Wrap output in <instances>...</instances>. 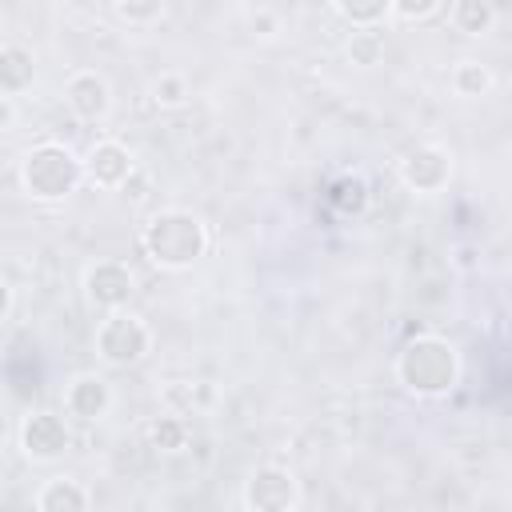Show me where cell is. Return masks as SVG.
<instances>
[{"instance_id": "cell-5", "label": "cell", "mask_w": 512, "mask_h": 512, "mask_svg": "<svg viewBox=\"0 0 512 512\" xmlns=\"http://www.w3.org/2000/svg\"><path fill=\"white\" fill-rule=\"evenodd\" d=\"M396 176H400V184H404L408 192L432 196V192L448 188V180H452V152H448L444 144H432V140L412 144V148H404V156L396 160Z\"/></svg>"}, {"instance_id": "cell-22", "label": "cell", "mask_w": 512, "mask_h": 512, "mask_svg": "<svg viewBox=\"0 0 512 512\" xmlns=\"http://www.w3.org/2000/svg\"><path fill=\"white\" fill-rule=\"evenodd\" d=\"M440 4H444V0H392V12H396L400 20H408V24H416V20H428Z\"/></svg>"}, {"instance_id": "cell-19", "label": "cell", "mask_w": 512, "mask_h": 512, "mask_svg": "<svg viewBox=\"0 0 512 512\" xmlns=\"http://www.w3.org/2000/svg\"><path fill=\"white\" fill-rule=\"evenodd\" d=\"M344 52H348V60H352L356 68L380 64V56H384V36H380V28H352Z\"/></svg>"}, {"instance_id": "cell-17", "label": "cell", "mask_w": 512, "mask_h": 512, "mask_svg": "<svg viewBox=\"0 0 512 512\" xmlns=\"http://www.w3.org/2000/svg\"><path fill=\"white\" fill-rule=\"evenodd\" d=\"M144 436H148V444H152L156 452H180V448L188 444V420H184V412L156 416V420L144 428Z\"/></svg>"}, {"instance_id": "cell-9", "label": "cell", "mask_w": 512, "mask_h": 512, "mask_svg": "<svg viewBox=\"0 0 512 512\" xmlns=\"http://www.w3.org/2000/svg\"><path fill=\"white\" fill-rule=\"evenodd\" d=\"M64 104L72 108L76 120L100 124L112 112V84L96 68H80V72H72L64 80Z\"/></svg>"}, {"instance_id": "cell-15", "label": "cell", "mask_w": 512, "mask_h": 512, "mask_svg": "<svg viewBox=\"0 0 512 512\" xmlns=\"http://www.w3.org/2000/svg\"><path fill=\"white\" fill-rule=\"evenodd\" d=\"M496 24V4L492 0H452V28L464 36H484Z\"/></svg>"}, {"instance_id": "cell-21", "label": "cell", "mask_w": 512, "mask_h": 512, "mask_svg": "<svg viewBox=\"0 0 512 512\" xmlns=\"http://www.w3.org/2000/svg\"><path fill=\"white\" fill-rule=\"evenodd\" d=\"M152 100H156L160 108H180V104L188 100V80H184L180 72H160V76L152 80Z\"/></svg>"}, {"instance_id": "cell-7", "label": "cell", "mask_w": 512, "mask_h": 512, "mask_svg": "<svg viewBox=\"0 0 512 512\" xmlns=\"http://www.w3.org/2000/svg\"><path fill=\"white\" fill-rule=\"evenodd\" d=\"M84 296L100 312H120L136 296V272L124 260H96L84 268Z\"/></svg>"}, {"instance_id": "cell-20", "label": "cell", "mask_w": 512, "mask_h": 512, "mask_svg": "<svg viewBox=\"0 0 512 512\" xmlns=\"http://www.w3.org/2000/svg\"><path fill=\"white\" fill-rule=\"evenodd\" d=\"M164 4H168V0H112L116 16H120L128 28H148V24H156V20L164 16Z\"/></svg>"}, {"instance_id": "cell-6", "label": "cell", "mask_w": 512, "mask_h": 512, "mask_svg": "<svg viewBox=\"0 0 512 512\" xmlns=\"http://www.w3.org/2000/svg\"><path fill=\"white\" fill-rule=\"evenodd\" d=\"M240 504L248 512H292L300 504V480L280 464H260L244 480Z\"/></svg>"}, {"instance_id": "cell-23", "label": "cell", "mask_w": 512, "mask_h": 512, "mask_svg": "<svg viewBox=\"0 0 512 512\" xmlns=\"http://www.w3.org/2000/svg\"><path fill=\"white\" fill-rule=\"evenodd\" d=\"M452 264H456L460 272H476V268H480V248H476V244H456V248H452Z\"/></svg>"}, {"instance_id": "cell-14", "label": "cell", "mask_w": 512, "mask_h": 512, "mask_svg": "<svg viewBox=\"0 0 512 512\" xmlns=\"http://www.w3.org/2000/svg\"><path fill=\"white\" fill-rule=\"evenodd\" d=\"M328 204H332L340 216H360V212L368 208V184H364V176L340 172V176L328 184Z\"/></svg>"}, {"instance_id": "cell-12", "label": "cell", "mask_w": 512, "mask_h": 512, "mask_svg": "<svg viewBox=\"0 0 512 512\" xmlns=\"http://www.w3.org/2000/svg\"><path fill=\"white\" fill-rule=\"evenodd\" d=\"M32 76H36V60H32V48L8 40L0 48V92L4 96H20L32 88Z\"/></svg>"}, {"instance_id": "cell-2", "label": "cell", "mask_w": 512, "mask_h": 512, "mask_svg": "<svg viewBox=\"0 0 512 512\" xmlns=\"http://www.w3.org/2000/svg\"><path fill=\"white\" fill-rule=\"evenodd\" d=\"M140 244L156 268L184 272L208 252V224L188 208H160L148 216Z\"/></svg>"}, {"instance_id": "cell-24", "label": "cell", "mask_w": 512, "mask_h": 512, "mask_svg": "<svg viewBox=\"0 0 512 512\" xmlns=\"http://www.w3.org/2000/svg\"><path fill=\"white\" fill-rule=\"evenodd\" d=\"M252 28H260V36H272L276 32V16L272 12H256L252 16Z\"/></svg>"}, {"instance_id": "cell-3", "label": "cell", "mask_w": 512, "mask_h": 512, "mask_svg": "<svg viewBox=\"0 0 512 512\" xmlns=\"http://www.w3.org/2000/svg\"><path fill=\"white\" fill-rule=\"evenodd\" d=\"M84 180H88L84 160L60 140H40L20 156V184L40 204L68 200Z\"/></svg>"}, {"instance_id": "cell-11", "label": "cell", "mask_w": 512, "mask_h": 512, "mask_svg": "<svg viewBox=\"0 0 512 512\" xmlns=\"http://www.w3.org/2000/svg\"><path fill=\"white\" fill-rule=\"evenodd\" d=\"M108 408H112V384H108L104 376L80 372V376L68 380V388H64V412H68V416L92 424V420L108 416Z\"/></svg>"}, {"instance_id": "cell-16", "label": "cell", "mask_w": 512, "mask_h": 512, "mask_svg": "<svg viewBox=\"0 0 512 512\" xmlns=\"http://www.w3.org/2000/svg\"><path fill=\"white\" fill-rule=\"evenodd\" d=\"M492 84H496V80H492V68L480 64V60H460V64L452 68V92L464 96V100H480V96H488Z\"/></svg>"}, {"instance_id": "cell-8", "label": "cell", "mask_w": 512, "mask_h": 512, "mask_svg": "<svg viewBox=\"0 0 512 512\" xmlns=\"http://www.w3.org/2000/svg\"><path fill=\"white\" fill-rule=\"evenodd\" d=\"M72 444V432L64 424L60 412H48V408H36L20 420V452L36 464H48V460H60Z\"/></svg>"}, {"instance_id": "cell-4", "label": "cell", "mask_w": 512, "mask_h": 512, "mask_svg": "<svg viewBox=\"0 0 512 512\" xmlns=\"http://www.w3.org/2000/svg\"><path fill=\"white\" fill-rule=\"evenodd\" d=\"M152 352V328L144 324V316L120 308V312H104V320L96 324V356L112 368H132Z\"/></svg>"}, {"instance_id": "cell-13", "label": "cell", "mask_w": 512, "mask_h": 512, "mask_svg": "<svg viewBox=\"0 0 512 512\" xmlns=\"http://www.w3.org/2000/svg\"><path fill=\"white\" fill-rule=\"evenodd\" d=\"M88 504H92L88 488L80 480H72V476H52L36 492V508L40 512H84Z\"/></svg>"}, {"instance_id": "cell-10", "label": "cell", "mask_w": 512, "mask_h": 512, "mask_svg": "<svg viewBox=\"0 0 512 512\" xmlns=\"http://www.w3.org/2000/svg\"><path fill=\"white\" fill-rule=\"evenodd\" d=\"M84 172H88V184H96V188H124L132 180L136 164L120 140H96L84 156Z\"/></svg>"}, {"instance_id": "cell-18", "label": "cell", "mask_w": 512, "mask_h": 512, "mask_svg": "<svg viewBox=\"0 0 512 512\" xmlns=\"http://www.w3.org/2000/svg\"><path fill=\"white\" fill-rule=\"evenodd\" d=\"M332 8L352 28H380L384 16L392 12V0H332Z\"/></svg>"}, {"instance_id": "cell-1", "label": "cell", "mask_w": 512, "mask_h": 512, "mask_svg": "<svg viewBox=\"0 0 512 512\" xmlns=\"http://www.w3.org/2000/svg\"><path fill=\"white\" fill-rule=\"evenodd\" d=\"M396 380L404 392L420 400L448 396L460 380V352L452 348V340L436 332H420L396 352Z\"/></svg>"}]
</instances>
